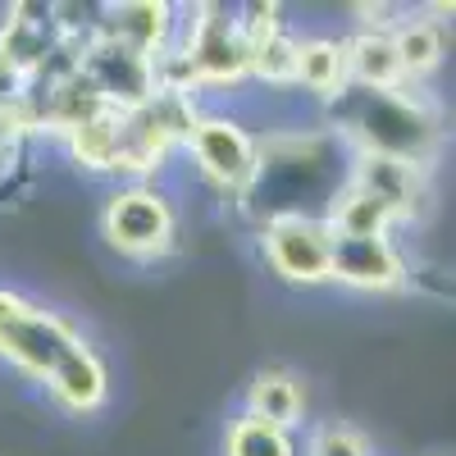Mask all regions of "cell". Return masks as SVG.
<instances>
[{
	"mask_svg": "<svg viewBox=\"0 0 456 456\" xmlns=\"http://www.w3.org/2000/svg\"><path fill=\"white\" fill-rule=\"evenodd\" d=\"M224 456H297V443H292L288 429H279V425H270V420L238 415V420L228 425Z\"/></svg>",
	"mask_w": 456,
	"mask_h": 456,
	"instance_id": "17",
	"label": "cell"
},
{
	"mask_svg": "<svg viewBox=\"0 0 456 456\" xmlns=\"http://www.w3.org/2000/svg\"><path fill=\"white\" fill-rule=\"evenodd\" d=\"M73 156H78L87 169H119V146H124V114L96 105L92 114H83L78 124L69 128Z\"/></svg>",
	"mask_w": 456,
	"mask_h": 456,
	"instance_id": "12",
	"label": "cell"
},
{
	"mask_svg": "<svg viewBox=\"0 0 456 456\" xmlns=\"http://www.w3.org/2000/svg\"><path fill=\"white\" fill-rule=\"evenodd\" d=\"M342 60H347V78H356L365 92H397V83H402L393 32H384V28H365L352 42H342Z\"/></svg>",
	"mask_w": 456,
	"mask_h": 456,
	"instance_id": "11",
	"label": "cell"
},
{
	"mask_svg": "<svg viewBox=\"0 0 456 456\" xmlns=\"http://www.w3.org/2000/svg\"><path fill=\"white\" fill-rule=\"evenodd\" d=\"M51 397L64 406V411H73V415H92V411H101L105 406V393H110V374H105V365H101V356L87 347V342H78L55 370H51Z\"/></svg>",
	"mask_w": 456,
	"mask_h": 456,
	"instance_id": "9",
	"label": "cell"
},
{
	"mask_svg": "<svg viewBox=\"0 0 456 456\" xmlns=\"http://www.w3.org/2000/svg\"><path fill=\"white\" fill-rule=\"evenodd\" d=\"M329 251L333 233L324 219L274 215L265 224V256L288 283H329Z\"/></svg>",
	"mask_w": 456,
	"mask_h": 456,
	"instance_id": "3",
	"label": "cell"
},
{
	"mask_svg": "<svg viewBox=\"0 0 456 456\" xmlns=\"http://www.w3.org/2000/svg\"><path fill=\"white\" fill-rule=\"evenodd\" d=\"M206 19L192 23V37L183 46V69L187 83H233L251 69V51L242 23L228 19L224 10H201Z\"/></svg>",
	"mask_w": 456,
	"mask_h": 456,
	"instance_id": "5",
	"label": "cell"
},
{
	"mask_svg": "<svg viewBox=\"0 0 456 456\" xmlns=\"http://www.w3.org/2000/svg\"><path fill=\"white\" fill-rule=\"evenodd\" d=\"M329 279L361 292H393L406 283V265L388 238H333Z\"/></svg>",
	"mask_w": 456,
	"mask_h": 456,
	"instance_id": "8",
	"label": "cell"
},
{
	"mask_svg": "<svg viewBox=\"0 0 456 456\" xmlns=\"http://www.w3.org/2000/svg\"><path fill=\"white\" fill-rule=\"evenodd\" d=\"M78 329L69 320H60L55 311L32 306L19 292H0V356L10 365H19L32 379H51V370L78 347Z\"/></svg>",
	"mask_w": 456,
	"mask_h": 456,
	"instance_id": "1",
	"label": "cell"
},
{
	"mask_svg": "<svg viewBox=\"0 0 456 456\" xmlns=\"http://www.w3.org/2000/svg\"><path fill=\"white\" fill-rule=\"evenodd\" d=\"M174 32V10L160 0H128V5H114L105 19V42H119L146 60H156Z\"/></svg>",
	"mask_w": 456,
	"mask_h": 456,
	"instance_id": "10",
	"label": "cell"
},
{
	"mask_svg": "<svg viewBox=\"0 0 456 456\" xmlns=\"http://www.w3.org/2000/svg\"><path fill=\"white\" fill-rule=\"evenodd\" d=\"M393 51L402 64V78H425L443 60V32H438V23H425V19L402 23L393 32Z\"/></svg>",
	"mask_w": 456,
	"mask_h": 456,
	"instance_id": "16",
	"label": "cell"
},
{
	"mask_svg": "<svg viewBox=\"0 0 456 456\" xmlns=\"http://www.w3.org/2000/svg\"><path fill=\"white\" fill-rule=\"evenodd\" d=\"M187 151H192L197 169L219 183V187H247L260 174V151L251 142V133L224 114H206L187 133Z\"/></svg>",
	"mask_w": 456,
	"mask_h": 456,
	"instance_id": "4",
	"label": "cell"
},
{
	"mask_svg": "<svg viewBox=\"0 0 456 456\" xmlns=\"http://www.w3.org/2000/svg\"><path fill=\"white\" fill-rule=\"evenodd\" d=\"M292 83H301L315 96H333L347 87V60H342V42L315 37V42H297V69Z\"/></svg>",
	"mask_w": 456,
	"mask_h": 456,
	"instance_id": "14",
	"label": "cell"
},
{
	"mask_svg": "<svg viewBox=\"0 0 456 456\" xmlns=\"http://www.w3.org/2000/svg\"><path fill=\"white\" fill-rule=\"evenodd\" d=\"M301 411H306V393H301V384L288 374V370H265L256 374V384L247 393V415H256V420H270L279 429H292L301 420Z\"/></svg>",
	"mask_w": 456,
	"mask_h": 456,
	"instance_id": "13",
	"label": "cell"
},
{
	"mask_svg": "<svg viewBox=\"0 0 456 456\" xmlns=\"http://www.w3.org/2000/svg\"><path fill=\"white\" fill-rule=\"evenodd\" d=\"M306 456H370V443L356 429H347V425H324L311 438V452Z\"/></svg>",
	"mask_w": 456,
	"mask_h": 456,
	"instance_id": "18",
	"label": "cell"
},
{
	"mask_svg": "<svg viewBox=\"0 0 456 456\" xmlns=\"http://www.w3.org/2000/svg\"><path fill=\"white\" fill-rule=\"evenodd\" d=\"M329 233L333 238H388V228L397 224L384 206H379L370 192H361V187H347L333 210H329Z\"/></svg>",
	"mask_w": 456,
	"mask_h": 456,
	"instance_id": "15",
	"label": "cell"
},
{
	"mask_svg": "<svg viewBox=\"0 0 456 456\" xmlns=\"http://www.w3.org/2000/svg\"><path fill=\"white\" fill-rule=\"evenodd\" d=\"M352 187L370 192L393 219H411L425 206V165L402 160V156H379V151H361Z\"/></svg>",
	"mask_w": 456,
	"mask_h": 456,
	"instance_id": "7",
	"label": "cell"
},
{
	"mask_svg": "<svg viewBox=\"0 0 456 456\" xmlns=\"http://www.w3.org/2000/svg\"><path fill=\"white\" fill-rule=\"evenodd\" d=\"M105 242L133 260L165 256L174 247V206L146 183L119 187L105 206Z\"/></svg>",
	"mask_w": 456,
	"mask_h": 456,
	"instance_id": "2",
	"label": "cell"
},
{
	"mask_svg": "<svg viewBox=\"0 0 456 456\" xmlns=\"http://www.w3.org/2000/svg\"><path fill=\"white\" fill-rule=\"evenodd\" d=\"M83 73H87V87L96 92V101L110 105V110H119V114L146 105L151 96H156V87H160L156 60H146V55H137V51H128L119 42L92 46L87 60H83Z\"/></svg>",
	"mask_w": 456,
	"mask_h": 456,
	"instance_id": "6",
	"label": "cell"
}]
</instances>
